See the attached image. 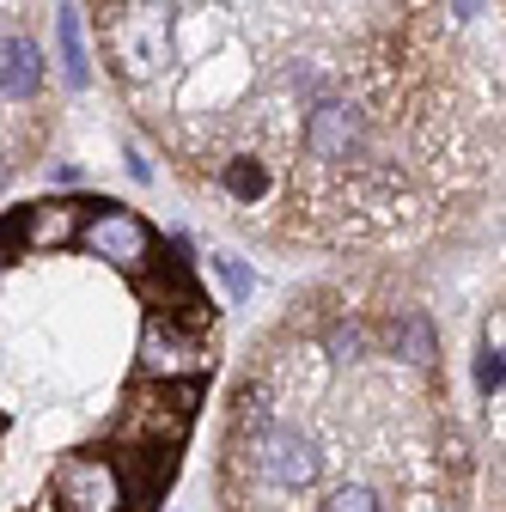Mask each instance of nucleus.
Wrapping results in <instances>:
<instances>
[{"mask_svg": "<svg viewBox=\"0 0 506 512\" xmlns=\"http://www.w3.org/2000/svg\"><path fill=\"white\" fill-rule=\"evenodd\" d=\"M250 470H257L269 488H281V494H299V488H311L318 482V470H324V458H318V445H311L299 427H263L257 439H250Z\"/></svg>", "mask_w": 506, "mask_h": 512, "instance_id": "nucleus-2", "label": "nucleus"}, {"mask_svg": "<svg viewBox=\"0 0 506 512\" xmlns=\"http://www.w3.org/2000/svg\"><path fill=\"white\" fill-rule=\"evenodd\" d=\"M55 506L61 512H122L129 506V488H122V464L80 452L55 470Z\"/></svg>", "mask_w": 506, "mask_h": 512, "instance_id": "nucleus-3", "label": "nucleus"}, {"mask_svg": "<svg viewBox=\"0 0 506 512\" xmlns=\"http://www.w3.org/2000/svg\"><path fill=\"white\" fill-rule=\"evenodd\" d=\"M55 43H61V80L80 92V86L92 80V68H86V43H80V7H61V13H55Z\"/></svg>", "mask_w": 506, "mask_h": 512, "instance_id": "nucleus-9", "label": "nucleus"}, {"mask_svg": "<svg viewBox=\"0 0 506 512\" xmlns=\"http://www.w3.org/2000/svg\"><path fill=\"white\" fill-rule=\"evenodd\" d=\"M214 269H220V281H226V293L244 305L250 299V287H257V275H250V263L244 256H232V250H214Z\"/></svg>", "mask_w": 506, "mask_h": 512, "instance_id": "nucleus-12", "label": "nucleus"}, {"mask_svg": "<svg viewBox=\"0 0 506 512\" xmlns=\"http://www.w3.org/2000/svg\"><path fill=\"white\" fill-rule=\"evenodd\" d=\"M500 378H506V366H500V342H488V348L476 354V384H482V397L500 391Z\"/></svg>", "mask_w": 506, "mask_h": 512, "instance_id": "nucleus-15", "label": "nucleus"}, {"mask_svg": "<svg viewBox=\"0 0 506 512\" xmlns=\"http://www.w3.org/2000/svg\"><path fill=\"white\" fill-rule=\"evenodd\" d=\"M43 86V55L31 37H7L0 43V92L7 98H31Z\"/></svg>", "mask_w": 506, "mask_h": 512, "instance_id": "nucleus-7", "label": "nucleus"}, {"mask_svg": "<svg viewBox=\"0 0 506 512\" xmlns=\"http://www.w3.org/2000/svg\"><path fill=\"white\" fill-rule=\"evenodd\" d=\"M409 512H446V506H433V500H415V506H409Z\"/></svg>", "mask_w": 506, "mask_h": 512, "instance_id": "nucleus-16", "label": "nucleus"}, {"mask_svg": "<svg viewBox=\"0 0 506 512\" xmlns=\"http://www.w3.org/2000/svg\"><path fill=\"white\" fill-rule=\"evenodd\" d=\"M366 141H372V128L366 116L348 104V98H318L305 110V128H299V153L318 165V171H360L366 165Z\"/></svg>", "mask_w": 506, "mask_h": 512, "instance_id": "nucleus-1", "label": "nucleus"}, {"mask_svg": "<svg viewBox=\"0 0 506 512\" xmlns=\"http://www.w3.org/2000/svg\"><path fill=\"white\" fill-rule=\"evenodd\" d=\"M324 348H330V360H360L366 354V330L360 324H330Z\"/></svg>", "mask_w": 506, "mask_h": 512, "instance_id": "nucleus-13", "label": "nucleus"}, {"mask_svg": "<svg viewBox=\"0 0 506 512\" xmlns=\"http://www.w3.org/2000/svg\"><path fill=\"white\" fill-rule=\"evenodd\" d=\"M202 409V384H153V397H141L129 409V433L153 439V445H177L183 427Z\"/></svg>", "mask_w": 506, "mask_h": 512, "instance_id": "nucleus-5", "label": "nucleus"}, {"mask_svg": "<svg viewBox=\"0 0 506 512\" xmlns=\"http://www.w3.org/2000/svg\"><path fill=\"white\" fill-rule=\"evenodd\" d=\"M80 238H86V250H98L104 263H116V269H147V256H153V232H147V220L141 214H129V208H116V202H104V208H92L86 214V226H80Z\"/></svg>", "mask_w": 506, "mask_h": 512, "instance_id": "nucleus-4", "label": "nucleus"}, {"mask_svg": "<svg viewBox=\"0 0 506 512\" xmlns=\"http://www.w3.org/2000/svg\"><path fill=\"white\" fill-rule=\"evenodd\" d=\"M141 372L153 384H196L208 372V348H202V336H183L171 324H153L147 342H141Z\"/></svg>", "mask_w": 506, "mask_h": 512, "instance_id": "nucleus-6", "label": "nucleus"}, {"mask_svg": "<svg viewBox=\"0 0 506 512\" xmlns=\"http://www.w3.org/2000/svg\"><path fill=\"white\" fill-rule=\"evenodd\" d=\"M391 348H409L415 366L433 360V330H427V317H421V311H403L397 324H391Z\"/></svg>", "mask_w": 506, "mask_h": 512, "instance_id": "nucleus-11", "label": "nucleus"}, {"mask_svg": "<svg viewBox=\"0 0 506 512\" xmlns=\"http://www.w3.org/2000/svg\"><path fill=\"white\" fill-rule=\"evenodd\" d=\"M86 202H55V208H31L25 220H19V232L31 238V244H68L80 226H86Z\"/></svg>", "mask_w": 506, "mask_h": 512, "instance_id": "nucleus-8", "label": "nucleus"}, {"mask_svg": "<svg viewBox=\"0 0 506 512\" xmlns=\"http://www.w3.org/2000/svg\"><path fill=\"white\" fill-rule=\"evenodd\" d=\"M220 183H226V196H238V202H263L269 196V165L263 159H226Z\"/></svg>", "mask_w": 506, "mask_h": 512, "instance_id": "nucleus-10", "label": "nucleus"}, {"mask_svg": "<svg viewBox=\"0 0 506 512\" xmlns=\"http://www.w3.org/2000/svg\"><path fill=\"white\" fill-rule=\"evenodd\" d=\"M318 512H385V506H378V494H372V488H336Z\"/></svg>", "mask_w": 506, "mask_h": 512, "instance_id": "nucleus-14", "label": "nucleus"}]
</instances>
